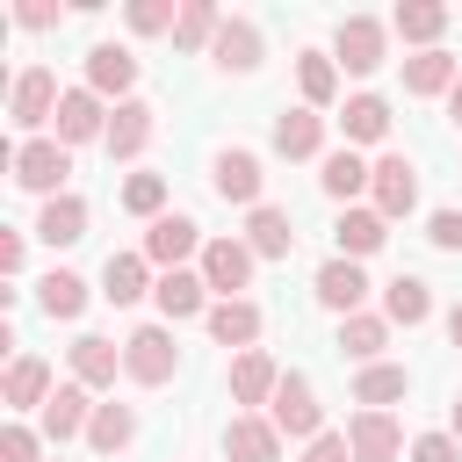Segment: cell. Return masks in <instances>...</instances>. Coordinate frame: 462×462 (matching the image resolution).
<instances>
[{"mask_svg": "<svg viewBox=\"0 0 462 462\" xmlns=\"http://www.w3.org/2000/svg\"><path fill=\"white\" fill-rule=\"evenodd\" d=\"M390 22H397V36H404V43H426V51H440L433 36L448 29V7H433V0H404Z\"/></svg>", "mask_w": 462, "mask_h": 462, "instance_id": "1f68e13d", "label": "cell"}, {"mask_svg": "<svg viewBox=\"0 0 462 462\" xmlns=\"http://www.w3.org/2000/svg\"><path fill=\"white\" fill-rule=\"evenodd\" d=\"M0 274H22V238H14V231L0 238Z\"/></svg>", "mask_w": 462, "mask_h": 462, "instance_id": "bcb514c9", "label": "cell"}, {"mask_svg": "<svg viewBox=\"0 0 462 462\" xmlns=\"http://www.w3.org/2000/svg\"><path fill=\"white\" fill-rule=\"evenodd\" d=\"M116 368H123V346L116 339H72V375L87 383V390H101V383H116Z\"/></svg>", "mask_w": 462, "mask_h": 462, "instance_id": "7402d4cb", "label": "cell"}, {"mask_svg": "<svg viewBox=\"0 0 462 462\" xmlns=\"http://www.w3.org/2000/svg\"><path fill=\"white\" fill-rule=\"evenodd\" d=\"M130 440H137V411H130V404H94L87 448H94V455H123Z\"/></svg>", "mask_w": 462, "mask_h": 462, "instance_id": "603a6c76", "label": "cell"}, {"mask_svg": "<svg viewBox=\"0 0 462 462\" xmlns=\"http://www.w3.org/2000/svg\"><path fill=\"white\" fill-rule=\"evenodd\" d=\"M448 339H455V346H462V303H455V310H448Z\"/></svg>", "mask_w": 462, "mask_h": 462, "instance_id": "7dc6e473", "label": "cell"}, {"mask_svg": "<svg viewBox=\"0 0 462 462\" xmlns=\"http://www.w3.org/2000/svg\"><path fill=\"white\" fill-rule=\"evenodd\" d=\"M144 267H152L144 253H108V267H101V296H108V303H137L144 289H159Z\"/></svg>", "mask_w": 462, "mask_h": 462, "instance_id": "e0dca14e", "label": "cell"}, {"mask_svg": "<svg viewBox=\"0 0 462 462\" xmlns=\"http://www.w3.org/2000/svg\"><path fill=\"white\" fill-rule=\"evenodd\" d=\"M7 404H14V411H29V404H51V368H43L36 354H22V361L7 368Z\"/></svg>", "mask_w": 462, "mask_h": 462, "instance_id": "d6a6232c", "label": "cell"}, {"mask_svg": "<svg viewBox=\"0 0 462 462\" xmlns=\"http://www.w3.org/2000/svg\"><path fill=\"white\" fill-rule=\"evenodd\" d=\"M58 101H65V94H58V79H51L43 65H29V72L14 79V101H7V108H14V123H22V130H36V123H51V116H58Z\"/></svg>", "mask_w": 462, "mask_h": 462, "instance_id": "30bf717a", "label": "cell"}, {"mask_svg": "<svg viewBox=\"0 0 462 462\" xmlns=\"http://www.w3.org/2000/svg\"><path fill=\"white\" fill-rule=\"evenodd\" d=\"M253 260H260V253H253L245 238H209V245H202V282L231 303V296L253 282Z\"/></svg>", "mask_w": 462, "mask_h": 462, "instance_id": "277c9868", "label": "cell"}, {"mask_svg": "<svg viewBox=\"0 0 462 462\" xmlns=\"http://www.w3.org/2000/svg\"><path fill=\"white\" fill-rule=\"evenodd\" d=\"M448 116H455V123H462V79H455V94H448Z\"/></svg>", "mask_w": 462, "mask_h": 462, "instance_id": "c3c4849f", "label": "cell"}, {"mask_svg": "<svg viewBox=\"0 0 462 462\" xmlns=\"http://www.w3.org/2000/svg\"><path fill=\"white\" fill-rule=\"evenodd\" d=\"M14 180L29 188V195H51L58 202V188H65V173H72V159H65V144H51V137H29V144H14Z\"/></svg>", "mask_w": 462, "mask_h": 462, "instance_id": "7a4b0ae2", "label": "cell"}, {"mask_svg": "<svg viewBox=\"0 0 462 462\" xmlns=\"http://www.w3.org/2000/svg\"><path fill=\"white\" fill-rule=\"evenodd\" d=\"M173 368H180V354H173V332H166V325H137V332L123 339V375H130V383H152V390H159Z\"/></svg>", "mask_w": 462, "mask_h": 462, "instance_id": "6da1fadb", "label": "cell"}, {"mask_svg": "<svg viewBox=\"0 0 462 462\" xmlns=\"http://www.w3.org/2000/svg\"><path fill=\"white\" fill-rule=\"evenodd\" d=\"M383 339H390V325H383V318H368V310H354V318H339V346H346L354 361H368V368H375V354H383Z\"/></svg>", "mask_w": 462, "mask_h": 462, "instance_id": "e575fe53", "label": "cell"}, {"mask_svg": "<svg viewBox=\"0 0 462 462\" xmlns=\"http://www.w3.org/2000/svg\"><path fill=\"white\" fill-rule=\"evenodd\" d=\"M224 455H231V462H274V455H282L274 419H231V426H224Z\"/></svg>", "mask_w": 462, "mask_h": 462, "instance_id": "2e32d148", "label": "cell"}, {"mask_svg": "<svg viewBox=\"0 0 462 462\" xmlns=\"http://www.w3.org/2000/svg\"><path fill=\"white\" fill-rule=\"evenodd\" d=\"M274 433H289V440H318L325 433V404H318V390L303 383V375H282V390H274Z\"/></svg>", "mask_w": 462, "mask_h": 462, "instance_id": "3957f363", "label": "cell"}, {"mask_svg": "<svg viewBox=\"0 0 462 462\" xmlns=\"http://www.w3.org/2000/svg\"><path fill=\"white\" fill-rule=\"evenodd\" d=\"M130 79H137V58H130L123 43H94V51H87V87H94V94H123Z\"/></svg>", "mask_w": 462, "mask_h": 462, "instance_id": "ac0fdd59", "label": "cell"}, {"mask_svg": "<svg viewBox=\"0 0 462 462\" xmlns=\"http://www.w3.org/2000/svg\"><path fill=\"white\" fill-rule=\"evenodd\" d=\"M303 462H354V448H346V433H318Z\"/></svg>", "mask_w": 462, "mask_h": 462, "instance_id": "ee69618b", "label": "cell"}, {"mask_svg": "<svg viewBox=\"0 0 462 462\" xmlns=\"http://www.w3.org/2000/svg\"><path fill=\"white\" fill-rule=\"evenodd\" d=\"M159 202H166V180H159V173H130V180H123V209H130V217H152V224H159Z\"/></svg>", "mask_w": 462, "mask_h": 462, "instance_id": "f35d334b", "label": "cell"}, {"mask_svg": "<svg viewBox=\"0 0 462 462\" xmlns=\"http://www.w3.org/2000/svg\"><path fill=\"white\" fill-rule=\"evenodd\" d=\"M296 87H303L310 108H325V101L339 94V65H332L325 51H303V58H296Z\"/></svg>", "mask_w": 462, "mask_h": 462, "instance_id": "836d02e7", "label": "cell"}, {"mask_svg": "<svg viewBox=\"0 0 462 462\" xmlns=\"http://www.w3.org/2000/svg\"><path fill=\"white\" fill-rule=\"evenodd\" d=\"M245 245L260 253V260H289V245H296V231H289V209H253V224H245Z\"/></svg>", "mask_w": 462, "mask_h": 462, "instance_id": "4316f807", "label": "cell"}, {"mask_svg": "<svg viewBox=\"0 0 462 462\" xmlns=\"http://www.w3.org/2000/svg\"><path fill=\"white\" fill-rule=\"evenodd\" d=\"M368 180H375V166H361L354 152H332V159H325V195H339V202H354V195H361Z\"/></svg>", "mask_w": 462, "mask_h": 462, "instance_id": "74e56055", "label": "cell"}, {"mask_svg": "<svg viewBox=\"0 0 462 462\" xmlns=\"http://www.w3.org/2000/svg\"><path fill=\"white\" fill-rule=\"evenodd\" d=\"M152 116H159L152 101H116L108 137H101V144H108V159H137V152L152 144Z\"/></svg>", "mask_w": 462, "mask_h": 462, "instance_id": "8fae6325", "label": "cell"}, {"mask_svg": "<svg viewBox=\"0 0 462 462\" xmlns=\"http://www.w3.org/2000/svg\"><path fill=\"white\" fill-rule=\"evenodd\" d=\"M426 238H433L440 253H462V209H433V224H426Z\"/></svg>", "mask_w": 462, "mask_h": 462, "instance_id": "60d3db41", "label": "cell"}, {"mask_svg": "<svg viewBox=\"0 0 462 462\" xmlns=\"http://www.w3.org/2000/svg\"><path fill=\"white\" fill-rule=\"evenodd\" d=\"M209 188H217L224 202H253V209H260V159H253V152H217Z\"/></svg>", "mask_w": 462, "mask_h": 462, "instance_id": "4fadbf2b", "label": "cell"}, {"mask_svg": "<svg viewBox=\"0 0 462 462\" xmlns=\"http://www.w3.org/2000/svg\"><path fill=\"white\" fill-rule=\"evenodd\" d=\"M404 390H411V375H404V368H383V361H375V368H361V383H354V404L383 411V404H397Z\"/></svg>", "mask_w": 462, "mask_h": 462, "instance_id": "d590c367", "label": "cell"}, {"mask_svg": "<svg viewBox=\"0 0 462 462\" xmlns=\"http://www.w3.org/2000/svg\"><path fill=\"white\" fill-rule=\"evenodd\" d=\"M332 238H339V253H346V260H361V253H375V245L390 238V217H383V209H346Z\"/></svg>", "mask_w": 462, "mask_h": 462, "instance_id": "484cf974", "label": "cell"}, {"mask_svg": "<svg viewBox=\"0 0 462 462\" xmlns=\"http://www.w3.org/2000/svg\"><path fill=\"white\" fill-rule=\"evenodd\" d=\"M36 238H43V245H79V238H87V202H79V195H58V202H43V217H36Z\"/></svg>", "mask_w": 462, "mask_h": 462, "instance_id": "ffe728a7", "label": "cell"}, {"mask_svg": "<svg viewBox=\"0 0 462 462\" xmlns=\"http://www.w3.org/2000/svg\"><path fill=\"white\" fill-rule=\"evenodd\" d=\"M455 58L448 51H419V58H404V94H455Z\"/></svg>", "mask_w": 462, "mask_h": 462, "instance_id": "d4e9b609", "label": "cell"}, {"mask_svg": "<svg viewBox=\"0 0 462 462\" xmlns=\"http://www.w3.org/2000/svg\"><path fill=\"white\" fill-rule=\"evenodd\" d=\"M217 29H224L217 7H209V0H188L180 22H173V43H180V51H202V43H217Z\"/></svg>", "mask_w": 462, "mask_h": 462, "instance_id": "8d00e7d4", "label": "cell"}, {"mask_svg": "<svg viewBox=\"0 0 462 462\" xmlns=\"http://www.w3.org/2000/svg\"><path fill=\"white\" fill-rule=\"evenodd\" d=\"M36 303H43V318H79V310H87V282L65 274V267H51V274L36 282Z\"/></svg>", "mask_w": 462, "mask_h": 462, "instance_id": "f1b7e54d", "label": "cell"}, {"mask_svg": "<svg viewBox=\"0 0 462 462\" xmlns=\"http://www.w3.org/2000/svg\"><path fill=\"white\" fill-rule=\"evenodd\" d=\"M368 188H375V209H383V217H411V209H419V173H411L404 152L375 159V180H368Z\"/></svg>", "mask_w": 462, "mask_h": 462, "instance_id": "8992f818", "label": "cell"}, {"mask_svg": "<svg viewBox=\"0 0 462 462\" xmlns=\"http://www.w3.org/2000/svg\"><path fill=\"white\" fill-rule=\"evenodd\" d=\"M152 296H159V310H166V318H195V310H202V296H209V282H202V274H188V267H173V274H159V289H152Z\"/></svg>", "mask_w": 462, "mask_h": 462, "instance_id": "f546056e", "label": "cell"}, {"mask_svg": "<svg viewBox=\"0 0 462 462\" xmlns=\"http://www.w3.org/2000/svg\"><path fill=\"white\" fill-rule=\"evenodd\" d=\"M14 14H22V29H51V22H58V7H51V0H22Z\"/></svg>", "mask_w": 462, "mask_h": 462, "instance_id": "f6af8a7d", "label": "cell"}, {"mask_svg": "<svg viewBox=\"0 0 462 462\" xmlns=\"http://www.w3.org/2000/svg\"><path fill=\"white\" fill-rule=\"evenodd\" d=\"M346 448H354V462H397L404 433H397V419H390V411H354Z\"/></svg>", "mask_w": 462, "mask_h": 462, "instance_id": "9c48e42d", "label": "cell"}, {"mask_svg": "<svg viewBox=\"0 0 462 462\" xmlns=\"http://www.w3.org/2000/svg\"><path fill=\"white\" fill-rule=\"evenodd\" d=\"M339 123H346L354 144H383V137H390V101H383V94H354Z\"/></svg>", "mask_w": 462, "mask_h": 462, "instance_id": "83f0119b", "label": "cell"}, {"mask_svg": "<svg viewBox=\"0 0 462 462\" xmlns=\"http://www.w3.org/2000/svg\"><path fill=\"white\" fill-rule=\"evenodd\" d=\"M0 462H36V433L29 426H7L0 433Z\"/></svg>", "mask_w": 462, "mask_h": 462, "instance_id": "7bdbcfd3", "label": "cell"}, {"mask_svg": "<svg viewBox=\"0 0 462 462\" xmlns=\"http://www.w3.org/2000/svg\"><path fill=\"white\" fill-rule=\"evenodd\" d=\"M87 137H108L101 94L94 87H65V101H58V144H87Z\"/></svg>", "mask_w": 462, "mask_h": 462, "instance_id": "52a82bcc", "label": "cell"}, {"mask_svg": "<svg viewBox=\"0 0 462 462\" xmlns=\"http://www.w3.org/2000/svg\"><path fill=\"white\" fill-rule=\"evenodd\" d=\"M87 426H94L87 383H58V390H51V404H43V433H51V440H72V433H87Z\"/></svg>", "mask_w": 462, "mask_h": 462, "instance_id": "7c38bea8", "label": "cell"}, {"mask_svg": "<svg viewBox=\"0 0 462 462\" xmlns=\"http://www.w3.org/2000/svg\"><path fill=\"white\" fill-rule=\"evenodd\" d=\"M195 245H202V231H195V217H180V209H173V217H159V224L144 231V260H152V267H166V274H173Z\"/></svg>", "mask_w": 462, "mask_h": 462, "instance_id": "ba28073f", "label": "cell"}, {"mask_svg": "<svg viewBox=\"0 0 462 462\" xmlns=\"http://www.w3.org/2000/svg\"><path fill=\"white\" fill-rule=\"evenodd\" d=\"M455 440H462V397H455Z\"/></svg>", "mask_w": 462, "mask_h": 462, "instance_id": "681fc988", "label": "cell"}, {"mask_svg": "<svg viewBox=\"0 0 462 462\" xmlns=\"http://www.w3.org/2000/svg\"><path fill=\"white\" fill-rule=\"evenodd\" d=\"M274 390H282V368H274L260 346L231 361V397H238V404H274Z\"/></svg>", "mask_w": 462, "mask_h": 462, "instance_id": "9a60e30c", "label": "cell"}, {"mask_svg": "<svg viewBox=\"0 0 462 462\" xmlns=\"http://www.w3.org/2000/svg\"><path fill=\"white\" fill-rule=\"evenodd\" d=\"M173 22H180L173 0H130V29H137V36H159V29H173Z\"/></svg>", "mask_w": 462, "mask_h": 462, "instance_id": "ab89813d", "label": "cell"}, {"mask_svg": "<svg viewBox=\"0 0 462 462\" xmlns=\"http://www.w3.org/2000/svg\"><path fill=\"white\" fill-rule=\"evenodd\" d=\"M383 310H390L397 325H426V318H433V289H426L419 274H397V282L383 289Z\"/></svg>", "mask_w": 462, "mask_h": 462, "instance_id": "4dcf8cb0", "label": "cell"}, {"mask_svg": "<svg viewBox=\"0 0 462 462\" xmlns=\"http://www.w3.org/2000/svg\"><path fill=\"white\" fill-rule=\"evenodd\" d=\"M411 462H462V440H455V433H419Z\"/></svg>", "mask_w": 462, "mask_h": 462, "instance_id": "b9f144b4", "label": "cell"}, {"mask_svg": "<svg viewBox=\"0 0 462 462\" xmlns=\"http://www.w3.org/2000/svg\"><path fill=\"white\" fill-rule=\"evenodd\" d=\"M209 332H217V346H245V354H253V339H260V303H245V296L217 303V310H209Z\"/></svg>", "mask_w": 462, "mask_h": 462, "instance_id": "44dd1931", "label": "cell"}, {"mask_svg": "<svg viewBox=\"0 0 462 462\" xmlns=\"http://www.w3.org/2000/svg\"><path fill=\"white\" fill-rule=\"evenodd\" d=\"M318 144H325V116H318V108H289V116L274 123V152H282V159H310Z\"/></svg>", "mask_w": 462, "mask_h": 462, "instance_id": "d6986e66", "label": "cell"}, {"mask_svg": "<svg viewBox=\"0 0 462 462\" xmlns=\"http://www.w3.org/2000/svg\"><path fill=\"white\" fill-rule=\"evenodd\" d=\"M209 58H217L224 72H253V65H260V29H253V22H224L217 43H209Z\"/></svg>", "mask_w": 462, "mask_h": 462, "instance_id": "cb8c5ba5", "label": "cell"}, {"mask_svg": "<svg viewBox=\"0 0 462 462\" xmlns=\"http://www.w3.org/2000/svg\"><path fill=\"white\" fill-rule=\"evenodd\" d=\"M361 296H368V274H361L354 260H332V267H318V303H325V310L354 318V310H361Z\"/></svg>", "mask_w": 462, "mask_h": 462, "instance_id": "5bb4252c", "label": "cell"}, {"mask_svg": "<svg viewBox=\"0 0 462 462\" xmlns=\"http://www.w3.org/2000/svg\"><path fill=\"white\" fill-rule=\"evenodd\" d=\"M332 65H346V72H375V65H383V22L346 14L339 36H332Z\"/></svg>", "mask_w": 462, "mask_h": 462, "instance_id": "5b68a950", "label": "cell"}]
</instances>
